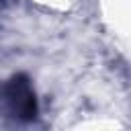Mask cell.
<instances>
[{
    "instance_id": "1",
    "label": "cell",
    "mask_w": 131,
    "mask_h": 131,
    "mask_svg": "<svg viewBox=\"0 0 131 131\" xmlns=\"http://www.w3.org/2000/svg\"><path fill=\"white\" fill-rule=\"evenodd\" d=\"M2 98L6 100L10 113L20 119V121H31L37 115V100H35V92L31 90V84L27 80V76L18 74L14 78H10L2 88Z\"/></svg>"
}]
</instances>
